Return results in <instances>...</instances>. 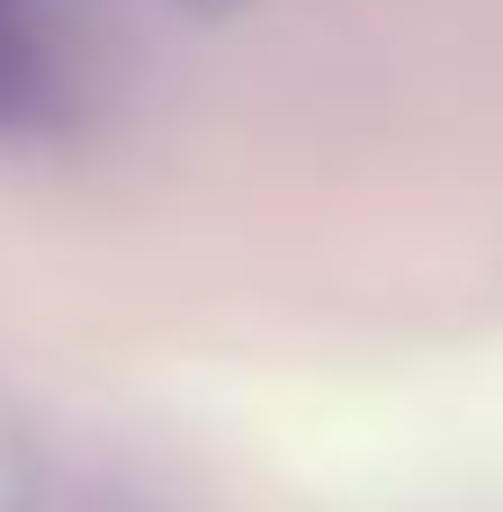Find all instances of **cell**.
I'll return each mask as SVG.
<instances>
[{
	"mask_svg": "<svg viewBox=\"0 0 503 512\" xmlns=\"http://www.w3.org/2000/svg\"><path fill=\"white\" fill-rule=\"evenodd\" d=\"M72 117V36L54 0H0V144Z\"/></svg>",
	"mask_w": 503,
	"mask_h": 512,
	"instance_id": "6da1fadb",
	"label": "cell"
},
{
	"mask_svg": "<svg viewBox=\"0 0 503 512\" xmlns=\"http://www.w3.org/2000/svg\"><path fill=\"white\" fill-rule=\"evenodd\" d=\"M180 9H198V18H225V9H243V0H180Z\"/></svg>",
	"mask_w": 503,
	"mask_h": 512,
	"instance_id": "7a4b0ae2",
	"label": "cell"
}]
</instances>
